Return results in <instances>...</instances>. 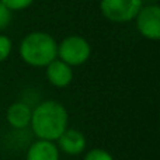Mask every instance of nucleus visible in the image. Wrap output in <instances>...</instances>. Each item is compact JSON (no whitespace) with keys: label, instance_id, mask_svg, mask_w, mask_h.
I'll list each match as a JSON object with an SVG mask.
<instances>
[{"label":"nucleus","instance_id":"nucleus-1","mask_svg":"<svg viewBox=\"0 0 160 160\" xmlns=\"http://www.w3.org/2000/svg\"><path fill=\"white\" fill-rule=\"evenodd\" d=\"M69 125L68 110L55 100L42 101L32 110L31 129L41 141L55 142Z\"/></svg>","mask_w":160,"mask_h":160},{"label":"nucleus","instance_id":"nucleus-2","mask_svg":"<svg viewBox=\"0 0 160 160\" xmlns=\"http://www.w3.org/2000/svg\"><path fill=\"white\" fill-rule=\"evenodd\" d=\"M20 58L32 68H47L58 58V42L44 31H34L22 38L18 48Z\"/></svg>","mask_w":160,"mask_h":160},{"label":"nucleus","instance_id":"nucleus-3","mask_svg":"<svg viewBox=\"0 0 160 160\" xmlns=\"http://www.w3.org/2000/svg\"><path fill=\"white\" fill-rule=\"evenodd\" d=\"M91 55V47L80 35H69L58 44V59L69 65L70 68L86 63Z\"/></svg>","mask_w":160,"mask_h":160},{"label":"nucleus","instance_id":"nucleus-4","mask_svg":"<svg viewBox=\"0 0 160 160\" xmlns=\"http://www.w3.org/2000/svg\"><path fill=\"white\" fill-rule=\"evenodd\" d=\"M143 3L141 0H101V14L111 22H129L135 20Z\"/></svg>","mask_w":160,"mask_h":160},{"label":"nucleus","instance_id":"nucleus-5","mask_svg":"<svg viewBox=\"0 0 160 160\" xmlns=\"http://www.w3.org/2000/svg\"><path fill=\"white\" fill-rule=\"evenodd\" d=\"M136 20V28L139 34L150 41H158L160 38V7L158 4L142 6Z\"/></svg>","mask_w":160,"mask_h":160},{"label":"nucleus","instance_id":"nucleus-6","mask_svg":"<svg viewBox=\"0 0 160 160\" xmlns=\"http://www.w3.org/2000/svg\"><path fill=\"white\" fill-rule=\"evenodd\" d=\"M59 148L63 153L70 156H78L86 149V136L75 128H66L63 133L58 138Z\"/></svg>","mask_w":160,"mask_h":160},{"label":"nucleus","instance_id":"nucleus-7","mask_svg":"<svg viewBox=\"0 0 160 160\" xmlns=\"http://www.w3.org/2000/svg\"><path fill=\"white\" fill-rule=\"evenodd\" d=\"M47 79L58 88L68 87L73 80V70L69 65L56 58L47 66Z\"/></svg>","mask_w":160,"mask_h":160},{"label":"nucleus","instance_id":"nucleus-8","mask_svg":"<svg viewBox=\"0 0 160 160\" xmlns=\"http://www.w3.org/2000/svg\"><path fill=\"white\" fill-rule=\"evenodd\" d=\"M31 115H32V108L21 101L13 102L6 112L7 122L10 124V127L16 128V129H24V128L30 127Z\"/></svg>","mask_w":160,"mask_h":160},{"label":"nucleus","instance_id":"nucleus-9","mask_svg":"<svg viewBox=\"0 0 160 160\" xmlns=\"http://www.w3.org/2000/svg\"><path fill=\"white\" fill-rule=\"evenodd\" d=\"M25 160H59V149L53 142L38 139L28 148Z\"/></svg>","mask_w":160,"mask_h":160},{"label":"nucleus","instance_id":"nucleus-10","mask_svg":"<svg viewBox=\"0 0 160 160\" xmlns=\"http://www.w3.org/2000/svg\"><path fill=\"white\" fill-rule=\"evenodd\" d=\"M13 51V42L4 34H0V62L6 61Z\"/></svg>","mask_w":160,"mask_h":160},{"label":"nucleus","instance_id":"nucleus-11","mask_svg":"<svg viewBox=\"0 0 160 160\" xmlns=\"http://www.w3.org/2000/svg\"><path fill=\"white\" fill-rule=\"evenodd\" d=\"M8 10L11 11H20L28 8L34 3V0H0Z\"/></svg>","mask_w":160,"mask_h":160},{"label":"nucleus","instance_id":"nucleus-12","mask_svg":"<svg viewBox=\"0 0 160 160\" xmlns=\"http://www.w3.org/2000/svg\"><path fill=\"white\" fill-rule=\"evenodd\" d=\"M84 160H114V158L107 152V150L96 148V149H91L86 153Z\"/></svg>","mask_w":160,"mask_h":160},{"label":"nucleus","instance_id":"nucleus-13","mask_svg":"<svg viewBox=\"0 0 160 160\" xmlns=\"http://www.w3.org/2000/svg\"><path fill=\"white\" fill-rule=\"evenodd\" d=\"M11 13L2 2H0V31H4L11 22Z\"/></svg>","mask_w":160,"mask_h":160},{"label":"nucleus","instance_id":"nucleus-14","mask_svg":"<svg viewBox=\"0 0 160 160\" xmlns=\"http://www.w3.org/2000/svg\"><path fill=\"white\" fill-rule=\"evenodd\" d=\"M141 2L143 3V2H153V0H141Z\"/></svg>","mask_w":160,"mask_h":160}]
</instances>
